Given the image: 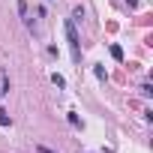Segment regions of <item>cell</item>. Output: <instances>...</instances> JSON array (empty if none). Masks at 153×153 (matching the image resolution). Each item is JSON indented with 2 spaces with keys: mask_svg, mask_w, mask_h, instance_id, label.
<instances>
[{
  "mask_svg": "<svg viewBox=\"0 0 153 153\" xmlns=\"http://www.w3.org/2000/svg\"><path fill=\"white\" fill-rule=\"evenodd\" d=\"M111 57H114V60H123V48H120V45H111Z\"/></svg>",
  "mask_w": 153,
  "mask_h": 153,
  "instance_id": "obj_2",
  "label": "cell"
},
{
  "mask_svg": "<svg viewBox=\"0 0 153 153\" xmlns=\"http://www.w3.org/2000/svg\"><path fill=\"white\" fill-rule=\"evenodd\" d=\"M51 81H54V84H57V87H66V78H63V75H57V72H54V75H51Z\"/></svg>",
  "mask_w": 153,
  "mask_h": 153,
  "instance_id": "obj_3",
  "label": "cell"
},
{
  "mask_svg": "<svg viewBox=\"0 0 153 153\" xmlns=\"http://www.w3.org/2000/svg\"><path fill=\"white\" fill-rule=\"evenodd\" d=\"M36 153H54V150H48V147H36Z\"/></svg>",
  "mask_w": 153,
  "mask_h": 153,
  "instance_id": "obj_6",
  "label": "cell"
},
{
  "mask_svg": "<svg viewBox=\"0 0 153 153\" xmlns=\"http://www.w3.org/2000/svg\"><path fill=\"white\" fill-rule=\"evenodd\" d=\"M69 123H72V126H81V120H78V114H75V111H69Z\"/></svg>",
  "mask_w": 153,
  "mask_h": 153,
  "instance_id": "obj_4",
  "label": "cell"
},
{
  "mask_svg": "<svg viewBox=\"0 0 153 153\" xmlns=\"http://www.w3.org/2000/svg\"><path fill=\"white\" fill-rule=\"evenodd\" d=\"M0 126H9V114L6 111H0Z\"/></svg>",
  "mask_w": 153,
  "mask_h": 153,
  "instance_id": "obj_5",
  "label": "cell"
},
{
  "mask_svg": "<svg viewBox=\"0 0 153 153\" xmlns=\"http://www.w3.org/2000/svg\"><path fill=\"white\" fill-rule=\"evenodd\" d=\"M66 39H69V51H72V60L78 63L81 60V42H78V30H75V24H72V18H66Z\"/></svg>",
  "mask_w": 153,
  "mask_h": 153,
  "instance_id": "obj_1",
  "label": "cell"
}]
</instances>
